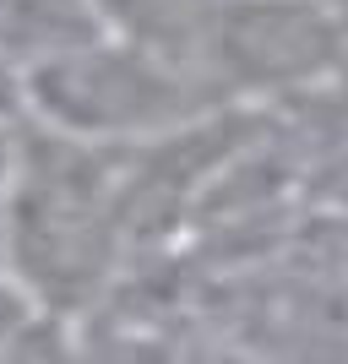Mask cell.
I'll use <instances>...</instances> for the list:
<instances>
[{"mask_svg":"<svg viewBox=\"0 0 348 364\" xmlns=\"http://www.w3.org/2000/svg\"><path fill=\"white\" fill-rule=\"evenodd\" d=\"M88 6L109 38L142 44L152 55H169V60L196 71V44H201V22H207L212 0H88Z\"/></svg>","mask_w":348,"mask_h":364,"instance_id":"cell-5","label":"cell"},{"mask_svg":"<svg viewBox=\"0 0 348 364\" xmlns=\"http://www.w3.org/2000/svg\"><path fill=\"white\" fill-rule=\"evenodd\" d=\"M196 71L228 109L310 104L348 76V16L321 0H212Z\"/></svg>","mask_w":348,"mask_h":364,"instance_id":"cell-3","label":"cell"},{"mask_svg":"<svg viewBox=\"0 0 348 364\" xmlns=\"http://www.w3.org/2000/svg\"><path fill=\"white\" fill-rule=\"evenodd\" d=\"M16 131H22V125H0V191H6L11 164H16Z\"/></svg>","mask_w":348,"mask_h":364,"instance_id":"cell-7","label":"cell"},{"mask_svg":"<svg viewBox=\"0 0 348 364\" xmlns=\"http://www.w3.org/2000/svg\"><path fill=\"white\" fill-rule=\"evenodd\" d=\"M88 321L28 304L11 283H0V364H88Z\"/></svg>","mask_w":348,"mask_h":364,"instance_id":"cell-6","label":"cell"},{"mask_svg":"<svg viewBox=\"0 0 348 364\" xmlns=\"http://www.w3.org/2000/svg\"><path fill=\"white\" fill-rule=\"evenodd\" d=\"M125 152L65 141L22 125L16 164L0 191V272L38 310L88 321L125 277L120 223Z\"/></svg>","mask_w":348,"mask_h":364,"instance_id":"cell-1","label":"cell"},{"mask_svg":"<svg viewBox=\"0 0 348 364\" xmlns=\"http://www.w3.org/2000/svg\"><path fill=\"white\" fill-rule=\"evenodd\" d=\"M223 109L228 104L191 65L109 33L22 82V125L109 152L152 147Z\"/></svg>","mask_w":348,"mask_h":364,"instance_id":"cell-2","label":"cell"},{"mask_svg":"<svg viewBox=\"0 0 348 364\" xmlns=\"http://www.w3.org/2000/svg\"><path fill=\"white\" fill-rule=\"evenodd\" d=\"M104 38L88 0H0V60L22 82Z\"/></svg>","mask_w":348,"mask_h":364,"instance_id":"cell-4","label":"cell"}]
</instances>
